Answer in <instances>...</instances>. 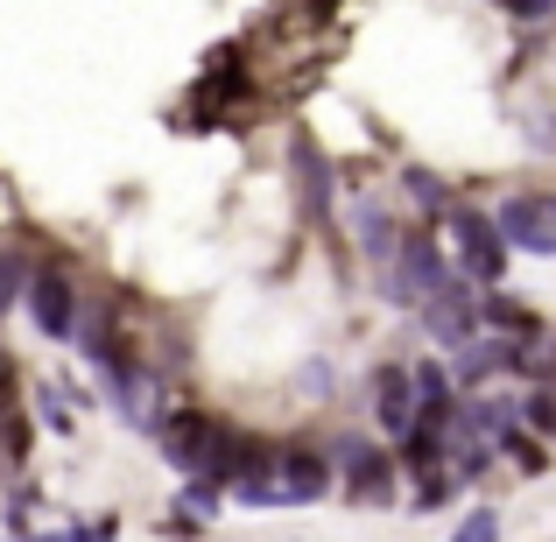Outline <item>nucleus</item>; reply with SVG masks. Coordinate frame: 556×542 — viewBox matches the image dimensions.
<instances>
[{
    "label": "nucleus",
    "instance_id": "nucleus-19",
    "mask_svg": "<svg viewBox=\"0 0 556 542\" xmlns=\"http://www.w3.org/2000/svg\"><path fill=\"white\" fill-rule=\"evenodd\" d=\"M493 8L507 14V22H521V28H535V22H549L556 14V0H493Z\"/></svg>",
    "mask_w": 556,
    "mask_h": 542
},
{
    "label": "nucleus",
    "instance_id": "nucleus-21",
    "mask_svg": "<svg viewBox=\"0 0 556 542\" xmlns=\"http://www.w3.org/2000/svg\"><path fill=\"white\" fill-rule=\"evenodd\" d=\"M0 416H14V360L0 353Z\"/></svg>",
    "mask_w": 556,
    "mask_h": 542
},
{
    "label": "nucleus",
    "instance_id": "nucleus-22",
    "mask_svg": "<svg viewBox=\"0 0 556 542\" xmlns=\"http://www.w3.org/2000/svg\"><path fill=\"white\" fill-rule=\"evenodd\" d=\"M303 388L325 394V388H331V366H317V360H311V366H303Z\"/></svg>",
    "mask_w": 556,
    "mask_h": 542
},
{
    "label": "nucleus",
    "instance_id": "nucleus-16",
    "mask_svg": "<svg viewBox=\"0 0 556 542\" xmlns=\"http://www.w3.org/2000/svg\"><path fill=\"white\" fill-rule=\"evenodd\" d=\"M451 542H501V507H465Z\"/></svg>",
    "mask_w": 556,
    "mask_h": 542
},
{
    "label": "nucleus",
    "instance_id": "nucleus-10",
    "mask_svg": "<svg viewBox=\"0 0 556 542\" xmlns=\"http://www.w3.org/2000/svg\"><path fill=\"white\" fill-rule=\"evenodd\" d=\"M374 423H380V437H394V444L416 430V366L388 360L374 374Z\"/></svg>",
    "mask_w": 556,
    "mask_h": 542
},
{
    "label": "nucleus",
    "instance_id": "nucleus-14",
    "mask_svg": "<svg viewBox=\"0 0 556 542\" xmlns=\"http://www.w3.org/2000/svg\"><path fill=\"white\" fill-rule=\"evenodd\" d=\"M402 247V226H394L380 204H359V254L374 261V268H388V254Z\"/></svg>",
    "mask_w": 556,
    "mask_h": 542
},
{
    "label": "nucleus",
    "instance_id": "nucleus-18",
    "mask_svg": "<svg viewBox=\"0 0 556 542\" xmlns=\"http://www.w3.org/2000/svg\"><path fill=\"white\" fill-rule=\"evenodd\" d=\"M22 297H28V268H22V254L0 247V311H14Z\"/></svg>",
    "mask_w": 556,
    "mask_h": 542
},
{
    "label": "nucleus",
    "instance_id": "nucleus-1",
    "mask_svg": "<svg viewBox=\"0 0 556 542\" xmlns=\"http://www.w3.org/2000/svg\"><path fill=\"white\" fill-rule=\"evenodd\" d=\"M325 493H331V451L275 444V472L232 487V501H247V507H311V501H325Z\"/></svg>",
    "mask_w": 556,
    "mask_h": 542
},
{
    "label": "nucleus",
    "instance_id": "nucleus-5",
    "mask_svg": "<svg viewBox=\"0 0 556 542\" xmlns=\"http://www.w3.org/2000/svg\"><path fill=\"white\" fill-rule=\"evenodd\" d=\"M331 472L345 479V501H359V507H388L402 493V458H388L367 437H339L331 444Z\"/></svg>",
    "mask_w": 556,
    "mask_h": 542
},
{
    "label": "nucleus",
    "instance_id": "nucleus-2",
    "mask_svg": "<svg viewBox=\"0 0 556 542\" xmlns=\"http://www.w3.org/2000/svg\"><path fill=\"white\" fill-rule=\"evenodd\" d=\"M374 275H380V297H388V303L422 311V303H430V289L451 282V261H444V247H437V232L402 226V247H394L388 268H374Z\"/></svg>",
    "mask_w": 556,
    "mask_h": 542
},
{
    "label": "nucleus",
    "instance_id": "nucleus-4",
    "mask_svg": "<svg viewBox=\"0 0 556 542\" xmlns=\"http://www.w3.org/2000/svg\"><path fill=\"white\" fill-rule=\"evenodd\" d=\"M155 437H163V458H169V472H212V465L218 458H226V444H232V430H226V423H218V416H204V408H169V416H163V430H155Z\"/></svg>",
    "mask_w": 556,
    "mask_h": 542
},
{
    "label": "nucleus",
    "instance_id": "nucleus-3",
    "mask_svg": "<svg viewBox=\"0 0 556 542\" xmlns=\"http://www.w3.org/2000/svg\"><path fill=\"white\" fill-rule=\"evenodd\" d=\"M444 232H451V247H458V275L465 282H479V289H501V275H507V232H501V218L493 212H479V204H451L444 212Z\"/></svg>",
    "mask_w": 556,
    "mask_h": 542
},
{
    "label": "nucleus",
    "instance_id": "nucleus-20",
    "mask_svg": "<svg viewBox=\"0 0 556 542\" xmlns=\"http://www.w3.org/2000/svg\"><path fill=\"white\" fill-rule=\"evenodd\" d=\"M218 493H226V487H218V479L190 472V487H184V507H190V515H212V507H218Z\"/></svg>",
    "mask_w": 556,
    "mask_h": 542
},
{
    "label": "nucleus",
    "instance_id": "nucleus-11",
    "mask_svg": "<svg viewBox=\"0 0 556 542\" xmlns=\"http://www.w3.org/2000/svg\"><path fill=\"white\" fill-rule=\"evenodd\" d=\"M479 317H486V331H501V339H535V311L515 297H501V289H479Z\"/></svg>",
    "mask_w": 556,
    "mask_h": 542
},
{
    "label": "nucleus",
    "instance_id": "nucleus-6",
    "mask_svg": "<svg viewBox=\"0 0 556 542\" xmlns=\"http://www.w3.org/2000/svg\"><path fill=\"white\" fill-rule=\"evenodd\" d=\"M416 317H422L437 353H458V345H472L479 331H486V317H479V282H465L458 268H451L444 289H430V303H422Z\"/></svg>",
    "mask_w": 556,
    "mask_h": 542
},
{
    "label": "nucleus",
    "instance_id": "nucleus-13",
    "mask_svg": "<svg viewBox=\"0 0 556 542\" xmlns=\"http://www.w3.org/2000/svg\"><path fill=\"white\" fill-rule=\"evenodd\" d=\"M493 451H501V458H515V472H521V479H543V472H549V451L535 444L529 423H507V430L493 437Z\"/></svg>",
    "mask_w": 556,
    "mask_h": 542
},
{
    "label": "nucleus",
    "instance_id": "nucleus-17",
    "mask_svg": "<svg viewBox=\"0 0 556 542\" xmlns=\"http://www.w3.org/2000/svg\"><path fill=\"white\" fill-rule=\"evenodd\" d=\"M36 408H42V423H50V430H78V416H71V394L64 388H56V380H42V388H36Z\"/></svg>",
    "mask_w": 556,
    "mask_h": 542
},
{
    "label": "nucleus",
    "instance_id": "nucleus-9",
    "mask_svg": "<svg viewBox=\"0 0 556 542\" xmlns=\"http://www.w3.org/2000/svg\"><path fill=\"white\" fill-rule=\"evenodd\" d=\"M289 177H296L303 218H311V226H331V163L317 155L311 127H289Z\"/></svg>",
    "mask_w": 556,
    "mask_h": 542
},
{
    "label": "nucleus",
    "instance_id": "nucleus-12",
    "mask_svg": "<svg viewBox=\"0 0 556 542\" xmlns=\"http://www.w3.org/2000/svg\"><path fill=\"white\" fill-rule=\"evenodd\" d=\"M465 430L472 437H501L507 423H521V408H515V394H465Z\"/></svg>",
    "mask_w": 556,
    "mask_h": 542
},
{
    "label": "nucleus",
    "instance_id": "nucleus-8",
    "mask_svg": "<svg viewBox=\"0 0 556 542\" xmlns=\"http://www.w3.org/2000/svg\"><path fill=\"white\" fill-rule=\"evenodd\" d=\"M493 218H501V232H507V247H515V254H543V261H556V198H535V190H521V198H507Z\"/></svg>",
    "mask_w": 556,
    "mask_h": 542
},
{
    "label": "nucleus",
    "instance_id": "nucleus-7",
    "mask_svg": "<svg viewBox=\"0 0 556 542\" xmlns=\"http://www.w3.org/2000/svg\"><path fill=\"white\" fill-rule=\"evenodd\" d=\"M28 317H36V331H42V339H50V345H71V339H78V282H71V275L64 268H36V275H28Z\"/></svg>",
    "mask_w": 556,
    "mask_h": 542
},
{
    "label": "nucleus",
    "instance_id": "nucleus-23",
    "mask_svg": "<svg viewBox=\"0 0 556 542\" xmlns=\"http://www.w3.org/2000/svg\"><path fill=\"white\" fill-rule=\"evenodd\" d=\"M22 542H106V529H92V535H22Z\"/></svg>",
    "mask_w": 556,
    "mask_h": 542
},
{
    "label": "nucleus",
    "instance_id": "nucleus-15",
    "mask_svg": "<svg viewBox=\"0 0 556 542\" xmlns=\"http://www.w3.org/2000/svg\"><path fill=\"white\" fill-rule=\"evenodd\" d=\"M402 190H408V198L422 204V212H437V218H444L451 204H458V198H451V184H437L430 169H402Z\"/></svg>",
    "mask_w": 556,
    "mask_h": 542
}]
</instances>
